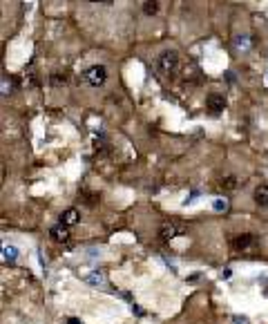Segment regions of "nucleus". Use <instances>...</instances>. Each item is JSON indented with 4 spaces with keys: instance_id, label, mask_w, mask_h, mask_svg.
Segmentation results:
<instances>
[{
    "instance_id": "nucleus-13",
    "label": "nucleus",
    "mask_w": 268,
    "mask_h": 324,
    "mask_svg": "<svg viewBox=\"0 0 268 324\" xmlns=\"http://www.w3.org/2000/svg\"><path fill=\"white\" fill-rule=\"evenodd\" d=\"M67 324H81V320H76V317H70V320H67Z\"/></svg>"
},
{
    "instance_id": "nucleus-8",
    "label": "nucleus",
    "mask_w": 268,
    "mask_h": 324,
    "mask_svg": "<svg viewBox=\"0 0 268 324\" xmlns=\"http://www.w3.org/2000/svg\"><path fill=\"white\" fill-rule=\"evenodd\" d=\"M255 202L259 204V206H268V186H257L255 188Z\"/></svg>"
},
{
    "instance_id": "nucleus-7",
    "label": "nucleus",
    "mask_w": 268,
    "mask_h": 324,
    "mask_svg": "<svg viewBox=\"0 0 268 324\" xmlns=\"http://www.w3.org/2000/svg\"><path fill=\"white\" fill-rule=\"evenodd\" d=\"M206 105H208V110H213V112H221L226 107V99L221 94H210L208 99H206Z\"/></svg>"
},
{
    "instance_id": "nucleus-14",
    "label": "nucleus",
    "mask_w": 268,
    "mask_h": 324,
    "mask_svg": "<svg viewBox=\"0 0 268 324\" xmlns=\"http://www.w3.org/2000/svg\"><path fill=\"white\" fill-rule=\"evenodd\" d=\"M94 3H99V0H94Z\"/></svg>"
},
{
    "instance_id": "nucleus-4",
    "label": "nucleus",
    "mask_w": 268,
    "mask_h": 324,
    "mask_svg": "<svg viewBox=\"0 0 268 324\" xmlns=\"http://www.w3.org/2000/svg\"><path fill=\"white\" fill-rule=\"evenodd\" d=\"M230 246H233L235 250H246V248H250V246H255V237H252L250 233L235 235V237L230 239Z\"/></svg>"
},
{
    "instance_id": "nucleus-12",
    "label": "nucleus",
    "mask_w": 268,
    "mask_h": 324,
    "mask_svg": "<svg viewBox=\"0 0 268 324\" xmlns=\"http://www.w3.org/2000/svg\"><path fill=\"white\" fill-rule=\"evenodd\" d=\"M215 208L221 210V208H226V202H215Z\"/></svg>"
},
{
    "instance_id": "nucleus-6",
    "label": "nucleus",
    "mask_w": 268,
    "mask_h": 324,
    "mask_svg": "<svg viewBox=\"0 0 268 324\" xmlns=\"http://www.w3.org/2000/svg\"><path fill=\"white\" fill-rule=\"evenodd\" d=\"M79 217H81V213L76 208H67L63 215H60V224L63 226H67V228H70V226H74V224H79Z\"/></svg>"
},
{
    "instance_id": "nucleus-2",
    "label": "nucleus",
    "mask_w": 268,
    "mask_h": 324,
    "mask_svg": "<svg viewBox=\"0 0 268 324\" xmlns=\"http://www.w3.org/2000/svg\"><path fill=\"white\" fill-rule=\"evenodd\" d=\"M85 81H87V83H90L92 87H101V85L107 81V70H105V65H92V68H87V72H85Z\"/></svg>"
},
{
    "instance_id": "nucleus-1",
    "label": "nucleus",
    "mask_w": 268,
    "mask_h": 324,
    "mask_svg": "<svg viewBox=\"0 0 268 324\" xmlns=\"http://www.w3.org/2000/svg\"><path fill=\"white\" fill-rule=\"evenodd\" d=\"M157 68H159V72H161L163 76L177 74V70H179V54H177V51H172V49L163 51V54L157 58Z\"/></svg>"
},
{
    "instance_id": "nucleus-3",
    "label": "nucleus",
    "mask_w": 268,
    "mask_h": 324,
    "mask_svg": "<svg viewBox=\"0 0 268 324\" xmlns=\"http://www.w3.org/2000/svg\"><path fill=\"white\" fill-rule=\"evenodd\" d=\"M159 235H161V239H172L177 237V235H183V226L177 224V222H163L161 228H159Z\"/></svg>"
},
{
    "instance_id": "nucleus-9",
    "label": "nucleus",
    "mask_w": 268,
    "mask_h": 324,
    "mask_svg": "<svg viewBox=\"0 0 268 324\" xmlns=\"http://www.w3.org/2000/svg\"><path fill=\"white\" fill-rule=\"evenodd\" d=\"M219 188L221 190H235L237 188V177L228 174V177H221L219 179Z\"/></svg>"
},
{
    "instance_id": "nucleus-10",
    "label": "nucleus",
    "mask_w": 268,
    "mask_h": 324,
    "mask_svg": "<svg viewBox=\"0 0 268 324\" xmlns=\"http://www.w3.org/2000/svg\"><path fill=\"white\" fill-rule=\"evenodd\" d=\"M157 9H159L157 0H146V5H143V12H146L148 16H154V14H157Z\"/></svg>"
},
{
    "instance_id": "nucleus-5",
    "label": "nucleus",
    "mask_w": 268,
    "mask_h": 324,
    "mask_svg": "<svg viewBox=\"0 0 268 324\" xmlns=\"http://www.w3.org/2000/svg\"><path fill=\"white\" fill-rule=\"evenodd\" d=\"M49 237L54 241H58V244H65V241L70 239V230H67V226L58 224V226H54V228L49 230Z\"/></svg>"
},
{
    "instance_id": "nucleus-11",
    "label": "nucleus",
    "mask_w": 268,
    "mask_h": 324,
    "mask_svg": "<svg viewBox=\"0 0 268 324\" xmlns=\"http://www.w3.org/2000/svg\"><path fill=\"white\" fill-rule=\"evenodd\" d=\"M3 253H5V255H3L5 262H14V260H16V255H18V250L14 248V246H5Z\"/></svg>"
}]
</instances>
